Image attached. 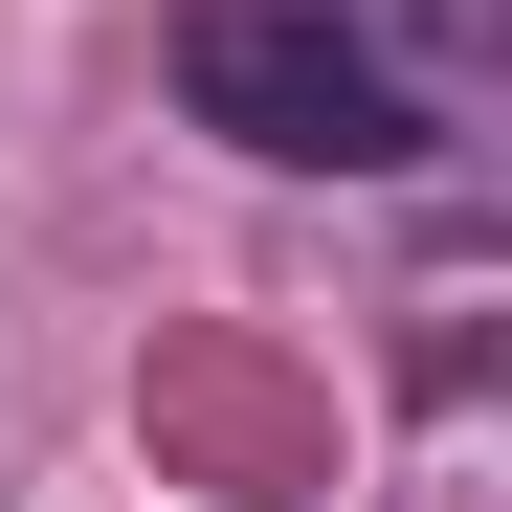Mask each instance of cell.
<instances>
[{
	"instance_id": "cell-1",
	"label": "cell",
	"mask_w": 512,
	"mask_h": 512,
	"mask_svg": "<svg viewBox=\"0 0 512 512\" xmlns=\"http://www.w3.org/2000/svg\"><path fill=\"white\" fill-rule=\"evenodd\" d=\"M179 112L245 134L268 179H401V156H423V90L334 23V0H201V23H179Z\"/></svg>"
}]
</instances>
